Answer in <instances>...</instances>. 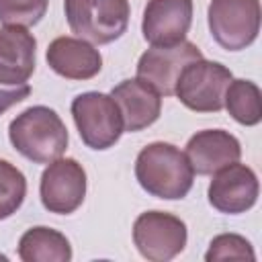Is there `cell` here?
I'll return each mask as SVG.
<instances>
[{"label":"cell","instance_id":"obj_1","mask_svg":"<svg viewBox=\"0 0 262 262\" xmlns=\"http://www.w3.org/2000/svg\"><path fill=\"white\" fill-rule=\"evenodd\" d=\"M135 178L151 196L178 201L192 188L194 172L184 151L166 141L145 145L135 160Z\"/></svg>","mask_w":262,"mask_h":262},{"label":"cell","instance_id":"obj_2","mask_svg":"<svg viewBox=\"0 0 262 262\" xmlns=\"http://www.w3.org/2000/svg\"><path fill=\"white\" fill-rule=\"evenodd\" d=\"M8 139L23 158L33 164H49L61 158L70 135L61 117L53 108L37 104L10 121Z\"/></svg>","mask_w":262,"mask_h":262},{"label":"cell","instance_id":"obj_3","mask_svg":"<svg viewBox=\"0 0 262 262\" xmlns=\"http://www.w3.org/2000/svg\"><path fill=\"white\" fill-rule=\"evenodd\" d=\"M72 33L80 39L106 45L117 41L129 25V0H63Z\"/></svg>","mask_w":262,"mask_h":262},{"label":"cell","instance_id":"obj_4","mask_svg":"<svg viewBox=\"0 0 262 262\" xmlns=\"http://www.w3.org/2000/svg\"><path fill=\"white\" fill-rule=\"evenodd\" d=\"M233 80L231 70L219 61L205 57L190 61L178 76L174 94L178 100L196 113H219L229 82Z\"/></svg>","mask_w":262,"mask_h":262},{"label":"cell","instance_id":"obj_5","mask_svg":"<svg viewBox=\"0 0 262 262\" xmlns=\"http://www.w3.org/2000/svg\"><path fill=\"white\" fill-rule=\"evenodd\" d=\"M72 117L90 149H108L125 133L123 117L111 94L82 92L72 100Z\"/></svg>","mask_w":262,"mask_h":262},{"label":"cell","instance_id":"obj_6","mask_svg":"<svg viewBox=\"0 0 262 262\" xmlns=\"http://www.w3.org/2000/svg\"><path fill=\"white\" fill-rule=\"evenodd\" d=\"M207 20L217 45L227 51L246 49L260 33V0H211Z\"/></svg>","mask_w":262,"mask_h":262},{"label":"cell","instance_id":"obj_7","mask_svg":"<svg viewBox=\"0 0 262 262\" xmlns=\"http://www.w3.org/2000/svg\"><path fill=\"white\" fill-rule=\"evenodd\" d=\"M186 225L180 217L164 211H145L133 223V244L149 262H168L186 246Z\"/></svg>","mask_w":262,"mask_h":262},{"label":"cell","instance_id":"obj_8","mask_svg":"<svg viewBox=\"0 0 262 262\" xmlns=\"http://www.w3.org/2000/svg\"><path fill=\"white\" fill-rule=\"evenodd\" d=\"M41 203L49 213L70 215L86 196V172L74 158H57L41 174Z\"/></svg>","mask_w":262,"mask_h":262},{"label":"cell","instance_id":"obj_9","mask_svg":"<svg viewBox=\"0 0 262 262\" xmlns=\"http://www.w3.org/2000/svg\"><path fill=\"white\" fill-rule=\"evenodd\" d=\"M201 57V49L186 39L174 45H151L137 61V78L154 86L160 96H172L180 72Z\"/></svg>","mask_w":262,"mask_h":262},{"label":"cell","instance_id":"obj_10","mask_svg":"<svg viewBox=\"0 0 262 262\" xmlns=\"http://www.w3.org/2000/svg\"><path fill=\"white\" fill-rule=\"evenodd\" d=\"M260 184L256 172L239 162L223 166L213 172V180L209 184L207 196L213 209L225 215H239L252 209L258 201Z\"/></svg>","mask_w":262,"mask_h":262},{"label":"cell","instance_id":"obj_11","mask_svg":"<svg viewBox=\"0 0 262 262\" xmlns=\"http://www.w3.org/2000/svg\"><path fill=\"white\" fill-rule=\"evenodd\" d=\"M192 25V0H147L141 33L151 45H174L186 39Z\"/></svg>","mask_w":262,"mask_h":262},{"label":"cell","instance_id":"obj_12","mask_svg":"<svg viewBox=\"0 0 262 262\" xmlns=\"http://www.w3.org/2000/svg\"><path fill=\"white\" fill-rule=\"evenodd\" d=\"M111 96L121 111L123 129L127 133L141 131L160 119L162 96L141 78H129L119 82L111 90Z\"/></svg>","mask_w":262,"mask_h":262},{"label":"cell","instance_id":"obj_13","mask_svg":"<svg viewBox=\"0 0 262 262\" xmlns=\"http://www.w3.org/2000/svg\"><path fill=\"white\" fill-rule=\"evenodd\" d=\"M186 158L192 172L209 176L223 166L239 162L242 145L235 135L225 129H205L194 133L186 143Z\"/></svg>","mask_w":262,"mask_h":262},{"label":"cell","instance_id":"obj_14","mask_svg":"<svg viewBox=\"0 0 262 262\" xmlns=\"http://www.w3.org/2000/svg\"><path fill=\"white\" fill-rule=\"evenodd\" d=\"M49 68L66 80H90L102 70L100 51L80 37H57L47 47Z\"/></svg>","mask_w":262,"mask_h":262},{"label":"cell","instance_id":"obj_15","mask_svg":"<svg viewBox=\"0 0 262 262\" xmlns=\"http://www.w3.org/2000/svg\"><path fill=\"white\" fill-rule=\"evenodd\" d=\"M37 39L25 27L4 25L0 29V84L20 86L35 72Z\"/></svg>","mask_w":262,"mask_h":262},{"label":"cell","instance_id":"obj_16","mask_svg":"<svg viewBox=\"0 0 262 262\" xmlns=\"http://www.w3.org/2000/svg\"><path fill=\"white\" fill-rule=\"evenodd\" d=\"M18 258L23 262H70L72 246L61 231L39 225L20 235Z\"/></svg>","mask_w":262,"mask_h":262},{"label":"cell","instance_id":"obj_17","mask_svg":"<svg viewBox=\"0 0 262 262\" xmlns=\"http://www.w3.org/2000/svg\"><path fill=\"white\" fill-rule=\"evenodd\" d=\"M223 106L239 125L254 127L262 119L260 88L252 80H231L225 90Z\"/></svg>","mask_w":262,"mask_h":262},{"label":"cell","instance_id":"obj_18","mask_svg":"<svg viewBox=\"0 0 262 262\" xmlns=\"http://www.w3.org/2000/svg\"><path fill=\"white\" fill-rule=\"evenodd\" d=\"M27 196V178L25 174L10 164L0 160V221L14 215Z\"/></svg>","mask_w":262,"mask_h":262},{"label":"cell","instance_id":"obj_19","mask_svg":"<svg viewBox=\"0 0 262 262\" xmlns=\"http://www.w3.org/2000/svg\"><path fill=\"white\" fill-rule=\"evenodd\" d=\"M49 0H0V23L12 27H33L47 12Z\"/></svg>","mask_w":262,"mask_h":262},{"label":"cell","instance_id":"obj_20","mask_svg":"<svg viewBox=\"0 0 262 262\" xmlns=\"http://www.w3.org/2000/svg\"><path fill=\"white\" fill-rule=\"evenodd\" d=\"M207 262H217V260H256L252 244L237 233H221L211 239L209 250L205 254Z\"/></svg>","mask_w":262,"mask_h":262},{"label":"cell","instance_id":"obj_21","mask_svg":"<svg viewBox=\"0 0 262 262\" xmlns=\"http://www.w3.org/2000/svg\"><path fill=\"white\" fill-rule=\"evenodd\" d=\"M31 94V86L29 84H20V86H0V115L6 113L10 106L18 104L20 100H25Z\"/></svg>","mask_w":262,"mask_h":262}]
</instances>
